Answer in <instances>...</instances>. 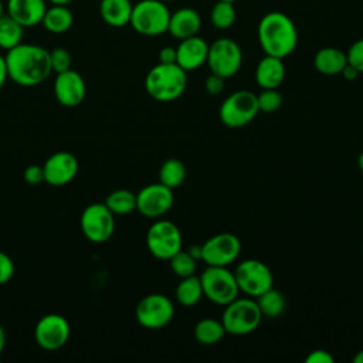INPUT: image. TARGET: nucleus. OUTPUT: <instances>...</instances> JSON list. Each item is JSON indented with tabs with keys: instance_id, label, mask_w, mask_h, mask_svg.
Segmentation results:
<instances>
[{
	"instance_id": "1",
	"label": "nucleus",
	"mask_w": 363,
	"mask_h": 363,
	"mask_svg": "<svg viewBox=\"0 0 363 363\" xmlns=\"http://www.w3.org/2000/svg\"><path fill=\"white\" fill-rule=\"evenodd\" d=\"M9 78L21 86H35L52 72L50 51L37 44L20 43L4 55Z\"/></svg>"
},
{
	"instance_id": "2",
	"label": "nucleus",
	"mask_w": 363,
	"mask_h": 363,
	"mask_svg": "<svg viewBox=\"0 0 363 363\" xmlns=\"http://www.w3.org/2000/svg\"><path fill=\"white\" fill-rule=\"evenodd\" d=\"M257 35L267 55L285 58L294 52L298 44V31L292 18L282 11H269L258 23Z\"/></svg>"
},
{
	"instance_id": "3",
	"label": "nucleus",
	"mask_w": 363,
	"mask_h": 363,
	"mask_svg": "<svg viewBox=\"0 0 363 363\" xmlns=\"http://www.w3.org/2000/svg\"><path fill=\"white\" fill-rule=\"evenodd\" d=\"M187 86V72L174 64H156L145 78V89L159 102H170L183 95Z\"/></svg>"
},
{
	"instance_id": "4",
	"label": "nucleus",
	"mask_w": 363,
	"mask_h": 363,
	"mask_svg": "<svg viewBox=\"0 0 363 363\" xmlns=\"http://www.w3.org/2000/svg\"><path fill=\"white\" fill-rule=\"evenodd\" d=\"M262 320V313L255 298H235L224 306L221 323L225 333L242 336L254 332Z\"/></svg>"
},
{
	"instance_id": "5",
	"label": "nucleus",
	"mask_w": 363,
	"mask_h": 363,
	"mask_svg": "<svg viewBox=\"0 0 363 363\" xmlns=\"http://www.w3.org/2000/svg\"><path fill=\"white\" fill-rule=\"evenodd\" d=\"M170 11L162 0H140L132 7V28L146 37H156L167 31Z\"/></svg>"
},
{
	"instance_id": "6",
	"label": "nucleus",
	"mask_w": 363,
	"mask_h": 363,
	"mask_svg": "<svg viewBox=\"0 0 363 363\" xmlns=\"http://www.w3.org/2000/svg\"><path fill=\"white\" fill-rule=\"evenodd\" d=\"M200 282L203 295L220 306H225L240 294L234 272L227 267L207 265V268L200 274Z\"/></svg>"
},
{
	"instance_id": "7",
	"label": "nucleus",
	"mask_w": 363,
	"mask_h": 363,
	"mask_svg": "<svg viewBox=\"0 0 363 363\" xmlns=\"http://www.w3.org/2000/svg\"><path fill=\"white\" fill-rule=\"evenodd\" d=\"M257 95L248 89L230 94L220 106V119L227 128H242L258 115Z\"/></svg>"
},
{
	"instance_id": "8",
	"label": "nucleus",
	"mask_w": 363,
	"mask_h": 363,
	"mask_svg": "<svg viewBox=\"0 0 363 363\" xmlns=\"http://www.w3.org/2000/svg\"><path fill=\"white\" fill-rule=\"evenodd\" d=\"M206 64L213 74L227 79L240 71L242 64V51L235 40L228 37L217 38L208 45Z\"/></svg>"
},
{
	"instance_id": "9",
	"label": "nucleus",
	"mask_w": 363,
	"mask_h": 363,
	"mask_svg": "<svg viewBox=\"0 0 363 363\" xmlns=\"http://www.w3.org/2000/svg\"><path fill=\"white\" fill-rule=\"evenodd\" d=\"M233 272L240 292H244L247 296L257 298L274 286V277L269 267L259 259H244Z\"/></svg>"
},
{
	"instance_id": "10",
	"label": "nucleus",
	"mask_w": 363,
	"mask_h": 363,
	"mask_svg": "<svg viewBox=\"0 0 363 363\" xmlns=\"http://www.w3.org/2000/svg\"><path fill=\"white\" fill-rule=\"evenodd\" d=\"M149 252L157 259H170L182 250L183 238L179 227L169 220H156L146 233Z\"/></svg>"
},
{
	"instance_id": "11",
	"label": "nucleus",
	"mask_w": 363,
	"mask_h": 363,
	"mask_svg": "<svg viewBox=\"0 0 363 363\" xmlns=\"http://www.w3.org/2000/svg\"><path fill=\"white\" fill-rule=\"evenodd\" d=\"M136 320L146 329H162L167 326L174 316V305L163 294H149L143 296L135 309Z\"/></svg>"
},
{
	"instance_id": "12",
	"label": "nucleus",
	"mask_w": 363,
	"mask_h": 363,
	"mask_svg": "<svg viewBox=\"0 0 363 363\" xmlns=\"http://www.w3.org/2000/svg\"><path fill=\"white\" fill-rule=\"evenodd\" d=\"M79 225L88 241L101 244L108 241L115 231V214L105 203H92L84 208Z\"/></svg>"
},
{
	"instance_id": "13",
	"label": "nucleus",
	"mask_w": 363,
	"mask_h": 363,
	"mask_svg": "<svg viewBox=\"0 0 363 363\" xmlns=\"http://www.w3.org/2000/svg\"><path fill=\"white\" fill-rule=\"evenodd\" d=\"M241 252V241L233 233L211 235L201 244L200 259L211 267H228Z\"/></svg>"
},
{
	"instance_id": "14",
	"label": "nucleus",
	"mask_w": 363,
	"mask_h": 363,
	"mask_svg": "<svg viewBox=\"0 0 363 363\" xmlns=\"http://www.w3.org/2000/svg\"><path fill=\"white\" fill-rule=\"evenodd\" d=\"M173 190L160 182L147 184L136 193V210L147 218H160L173 206Z\"/></svg>"
},
{
	"instance_id": "15",
	"label": "nucleus",
	"mask_w": 363,
	"mask_h": 363,
	"mask_svg": "<svg viewBox=\"0 0 363 363\" xmlns=\"http://www.w3.org/2000/svg\"><path fill=\"white\" fill-rule=\"evenodd\" d=\"M71 328L68 320L58 313L41 316L34 328V337L40 347L45 350H58L69 339Z\"/></svg>"
},
{
	"instance_id": "16",
	"label": "nucleus",
	"mask_w": 363,
	"mask_h": 363,
	"mask_svg": "<svg viewBox=\"0 0 363 363\" xmlns=\"http://www.w3.org/2000/svg\"><path fill=\"white\" fill-rule=\"evenodd\" d=\"M44 182L50 186H65L74 180L78 173L77 157L65 150L51 155L43 164Z\"/></svg>"
},
{
	"instance_id": "17",
	"label": "nucleus",
	"mask_w": 363,
	"mask_h": 363,
	"mask_svg": "<svg viewBox=\"0 0 363 363\" xmlns=\"http://www.w3.org/2000/svg\"><path fill=\"white\" fill-rule=\"evenodd\" d=\"M86 86L82 75L74 69L57 74L54 81V95L57 101L67 108L78 106L85 98Z\"/></svg>"
},
{
	"instance_id": "18",
	"label": "nucleus",
	"mask_w": 363,
	"mask_h": 363,
	"mask_svg": "<svg viewBox=\"0 0 363 363\" xmlns=\"http://www.w3.org/2000/svg\"><path fill=\"white\" fill-rule=\"evenodd\" d=\"M207 41L199 35H193L180 40V44L176 47V64L186 72H190L207 62Z\"/></svg>"
},
{
	"instance_id": "19",
	"label": "nucleus",
	"mask_w": 363,
	"mask_h": 363,
	"mask_svg": "<svg viewBox=\"0 0 363 363\" xmlns=\"http://www.w3.org/2000/svg\"><path fill=\"white\" fill-rule=\"evenodd\" d=\"M45 10V0H7L6 3V14L24 28L41 24Z\"/></svg>"
},
{
	"instance_id": "20",
	"label": "nucleus",
	"mask_w": 363,
	"mask_h": 363,
	"mask_svg": "<svg viewBox=\"0 0 363 363\" xmlns=\"http://www.w3.org/2000/svg\"><path fill=\"white\" fill-rule=\"evenodd\" d=\"M201 27V17L197 10L191 7H183L170 13L167 31L177 40H184L197 35Z\"/></svg>"
},
{
	"instance_id": "21",
	"label": "nucleus",
	"mask_w": 363,
	"mask_h": 363,
	"mask_svg": "<svg viewBox=\"0 0 363 363\" xmlns=\"http://www.w3.org/2000/svg\"><path fill=\"white\" fill-rule=\"evenodd\" d=\"M285 78V65L282 58L267 55L255 67V81L262 89L278 88Z\"/></svg>"
},
{
	"instance_id": "22",
	"label": "nucleus",
	"mask_w": 363,
	"mask_h": 363,
	"mask_svg": "<svg viewBox=\"0 0 363 363\" xmlns=\"http://www.w3.org/2000/svg\"><path fill=\"white\" fill-rule=\"evenodd\" d=\"M347 64L346 52L336 47H323L316 51L313 65L323 75H339Z\"/></svg>"
},
{
	"instance_id": "23",
	"label": "nucleus",
	"mask_w": 363,
	"mask_h": 363,
	"mask_svg": "<svg viewBox=\"0 0 363 363\" xmlns=\"http://www.w3.org/2000/svg\"><path fill=\"white\" fill-rule=\"evenodd\" d=\"M132 7L130 0H101L99 16L111 27H125L130 21Z\"/></svg>"
},
{
	"instance_id": "24",
	"label": "nucleus",
	"mask_w": 363,
	"mask_h": 363,
	"mask_svg": "<svg viewBox=\"0 0 363 363\" xmlns=\"http://www.w3.org/2000/svg\"><path fill=\"white\" fill-rule=\"evenodd\" d=\"M74 16L67 6H51L45 10L41 24L52 34H62L72 27Z\"/></svg>"
},
{
	"instance_id": "25",
	"label": "nucleus",
	"mask_w": 363,
	"mask_h": 363,
	"mask_svg": "<svg viewBox=\"0 0 363 363\" xmlns=\"http://www.w3.org/2000/svg\"><path fill=\"white\" fill-rule=\"evenodd\" d=\"M193 333H194V339L199 343L210 346V345L218 343L224 337L225 329L221 320L214 318H203L194 325Z\"/></svg>"
},
{
	"instance_id": "26",
	"label": "nucleus",
	"mask_w": 363,
	"mask_h": 363,
	"mask_svg": "<svg viewBox=\"0 0 363 363\" xmlns=\"http://www.w3.org/2000/svg\"><path fill=\"white\" fill-rule=\"evenodd\" d=\"M176 299L182 306H194L200 299L204 296L203 295V288L200 282V277L190 275L186 278H180V282L176 286L174 291Z\"/></svg>"
},
{
	"instance_id": "27",
	"label": "nucleus",
	"mask_w": 363,
	"mask_h": 363,
	"mask_svg": "<svg viewBox=\"0 0 363 363\" xmlns=\"http://www.w3.org/2000/svg\"><path fill=\"white\" fill-rule=\"evenodd\" d=\"M186 176H187V170L184 163L180 159L170 157L160 164L159 182L172 190L182 186L183 182L186 180Z\"/></svg>"
},
{
	"instance_id": "28",
	"label": "nucleus",
	"mask_w": 363,
	"mask_h": 363,
	"mask_svg": "<svg viewBox=\"0 0 363 363\" xmlns=\"http://www.w3.org/2000/svg\"><path fill=\"white\" fill-rule=\"evenodd\" d=\"M105 206L116 216H125L136 210V194L126 189H118L108 194Z\"/></svg>"
},
{
	"instance_id": "29",
	"label": "nucleus",
	"mask_w": 363,
	"mask_h": 363,
	"mask_svg": "<svg viewBox=\"0 0 363 363\" xmlns=\"http://www.w3.org/2000/svg\"><path fill=\"white\" fill-rule=\"evenodd\" d=\"M24 35V27L11 18L9 14H4L0 18V48L9 51L13 47L18 45Z\"/></svg>"
},
{
	"instance_id": "30",
	"label": "nucleus",
	"mask_w": 363,
	"mask_h": 363,
	"mask_svg": "<svg viewBox=\"0 0 363 363\" xmlns=\"http://www.w3.org/2000/svg\"><path fill=\"white\" fill-rule=\"evenodd\" d=\"M255 301L259 306V311H261L262 316L277 318L285 309V298L279 291L274 289V286L269 288L268 291H265L264 294L258 295L255 298Z\"/></svg>"
},
{
	"instance_id": "31",
	"label": "nucleus",
	"mask_w": 363,
	"mask_h": 363,
	"mask_svg": "<svg viewBox=\"0 0 363 363\" xmlns=\"http://www.w3.org/2000/svg\"><path fill=\"white\" fill-rule=\"evenodd\" d=\"M235 17H237V11L234 7V3H230V1L217 0L210 11L211 24L218 30L230 28L235 23Z\"/></svg>"
},
{
	"instance_id": "32",
	"label": "nucleus",
	"mask_w": 363,
	"mask_h": 363,
	"mask_svg": "<svg viewBox=\"0 0 363 363\" xmlns=\"http://www.w3.org/2000/svg\"><path fill=\"white\" fill-rule=\"evenodd\" d=\"M170 269L179 278H186L196 274L197 269V259L189 251H177L170 259Z\"/></svg>"
},
{
	"instance_id": "33",
	"label": "nucleus",
	"mask_w": 363,
	"mask_h": 363,
	"mask_svg": "<svg viewBox=\"0 0 363 363\" xmlns=\"http://www.w3.org/2000/svg\"><path fill=\"white\" fill-rule=\"evenodd\" d=\"M257 102H258V109L259 112H275L281 108L282 105V95L277 88H269V89H262L257 95Z\"/></svg>"
},
{
	"instance_id": "34",
	"label": "nucleus",
	"mask_w": 363,
	"mask_h": 363,
	"mask_svg": "<svg viewBox=\"0 0 363 363\" xmlns=\"http://www.w3.org/2000/svg\"><path fill=\"white\" fill-rule=\"evenodd\" d=\"M50 62H51V69L57 74L64 72L71 68V54L68 50L62 47H57L50 51Z\"/></svg>"
},
{
	"instance_id": "35",
	"label": "nucleus",
	"mask_w": 363,
	"mask_h": 363,
	"mask_svg": "<svg viewBox=\"0 0 363 363\" xmlns=\"http://www.w3.org/2000/svg\"><path fill=\"white\" fill-rule=\"evenodd\" d=\"M347 64L354 67L359 74H363V38L356 40L346 52Z\"/></svg>"
},
{
	"instance_id": "36",
	"label": "nucleus",
	"mask_w": 363,
	"mask_h": 363,
	"mask_svg": "<svg viewBox=\"0 0 363 363\" xmlns=\"http://www.w3.org/2000/svg\"><path fill=\"white\" fill-rule=\"evenodd\" d=\"M14 275V262L3 251H0V285L7 284Z\"/></svg>"
},
{
	"instance_id": "37",
	"label": "nucleus",
	"mask_w": 363,
	"mask_h": 363,
	"mask_svg": "<svg viewBox=\"0 0 363 363\" xmlns=\"http://www.w3.org/2000/svg\"><path fill=\"white\" fill-rule=\"evenodd\" d=\"M204 89L210 95H218L224 89V78L211 72L204 81Z\"/></svg>"
},
{
	"instance_id": "38",
	"label": "nucleus",
	"mask_w": 363,
	"mask_h": 363,
	"mask_svg": "<svg viewBox=\"0 0 363 363\" xmlns=\"http://www.w3.org/2000/svg\"><path fill=\"white\" fill-rule=\"evenodd\" d=\"M24 180L28 184H40L44 182V170L43 166L38 164H31L24 170Z\"/></svg>"
},
{
	"instance_id": "39",
	"label": "nucleus",
	"mask_w": 363,
	"mask_h": 363,
	"mask_svg": "<svg viewBox=\"0 0 363 363\" xmlns=\"http://www.w3.org/2000/svg\"><path fill=\"white\" fill-rule=\"evenodd\" d=\"M306 363H333L335 357L323 349H315L312 352H309V354L305 359Z\"/></svg>"
},
{
	"instance_id": "40",
	"label": "nucleus",
	"mask_w": 363,
	"mask_h": 363,
	"mask_svg": "<svg viewBox=\"0 0 363 363\" xmlns=\"http://www.w3.org/2000/svg\"><path fill=\"white\" fill-rule=\"evenodd\" d=\"M159 62L162 64H174L176 62V47H163L159 51Z\"/></svg>"
},
{
	"instance_id": "41",
	"label": "nucleus",
	"mask_w": 363,
	"mask_h": 363,
	"mask_svg": "<svg viewBox=\"0 0 363 363\" xmlns=\"http://www.w3.org/2000/svg\"><path fill=\"white\" fill-rule=\"evenodd\" d=\"M7 78H9V72H7L6 58L3 55H0V89L4 86Z\"/></svg>"
},
{
	"instance_id": "42",
	"label": "nucleus",
	"mask_w": 363,
	"mask_h": 363,
	"mask_svg": "<svg viewBox=\"0 0 363 363\" xmlns=\"http://www.w3.org/2000/svg\"><path fill=\"white\" fill-rule=\"evenodd\" d=\"M340 75H343L345 79H347V81H353V79L357 78L359 72H357V69H356L354 67H352L350 64H346V67L343 68V71L340 72Z\"/></svg>"
},
{
	"instance_id": "43",
	"label": "nucleus",
	"mask_w": 363,
	"mask_h": 363,
	"mask_svg": "<svg viewBox=\"0 0 363 363\" xmlns=\"http://www.w3.org/2000/svg\"><path fill=\"white\" fill-rule=\"evenodd\" d=\"M189 252H190L196 259H199V258H200V254H201V245H191L190 250H189Z\"/></svg>"
},
{
	"instance_id": "44",
	"label": "nucleus",
	"mask_w": 363,
	"mask_h": 363,
	"mask_svg": "<svg viewBox=\"0 0 363 363\" xmlns=\"http://www.w3.org/2000/svg\"><path fill=\"white\" fill-rule=\"evenodd\" d=\"M4 346H6V333H4L3 326L0 325V354H1L3 350H4Z\"/></svg>"
},
{
	"instance_id": "45",
	"label": "nucleus",
	"mask_w": 363,
	"mask_h": 363,
	"mask_svg": "<svg viewBox=\"0 0 363 363\" xmlns=\"http://www.w3.org/2000/svg\"><path fill=\"white\" fill-rule=\"evenodd\" d=\"M52 6H68L72 0H47Z\"/></svg>"
},
{
	"instance_id": "46",
	"label": "nucleus",
	"mask_w": 363,
	"mask_h": 363,
	"mask_svg": "<svg viewBox=\"0 0 363 363\" xmlns=\"http://www.w3.org/2000/svg\"><path fill=\"white\" fill-rule=\"evenodd\" d=\"M353 362H354V363H363V349L359 350V352L354 354Z\"/></svg>"
},
{
	"instance_id": "47",
	"label": "nucleus",
	"mask_w": 363,
	"mask_h": 363,
	"mask_svg": "<svg viewBox=\"0 0 363 363\" xmlns=\"http://www.w3.org/2000/svg\"><path fill=\"white\" fill-rule=\"evenodd\" d=\"M357 166H359V169L363 172V152L357 156Z\"/></svg>"
},
{
	"instance_id": "48",
	"label": "nucleus",
	"mask_w": 363,
	"mask_h": 363,
	"mask_svg": "<svg viewBox=\"0 0 363 363\" xmlns=\"http://www.w3.org/2000/svg\"><path fill=\"white\" fill-rule=\"evenodd\" d=\"M4 11H6V7H4V4H3L1 0H0V18L4 16Z\"/></svg>"
},
{
	"instance_id": "49",
	"label": "nucleus",
	"mask_w": 363,
	"mask_h": 363,
	"mask_svg": "<svg viewBox=\"0 0 363 363\" xmlns=\"http://www.w3.org/2000/svg\"><path fill=\"white\" fill-rule=\"evenodd\" d=\"M223 1H230V3H235L237 0H223Z\"/></svg>"
},
{
	"instance_id": "50",
	"label": "nucleus",
	"mask_w": 363,
	"mask_h": 363,
	"mask_svg": "<svg viewBox=\"0 0 363 363\" xmlns=\"http://www.w3.org/2000/svg\"><path fill=\"white\" fill-rule=\"evenodd\" d=\"M162 1H164V3H166V1H172V0H162Z\"/></svg>"
},
{
	"instance_id": "51",
	"label": "nucleus",
	"mask_w": 363,
	"mask_h": 363,
	"mask_svg": "<svg viewBox=\"0 0 363 363\" xmlns=\"http://www.w3.org/2000/svg\"><path fill=\"white\" fill-rule=\"evenodd\" d=\"M362 255H363V248H362Z\"/></svg>"
}]
</instances>
